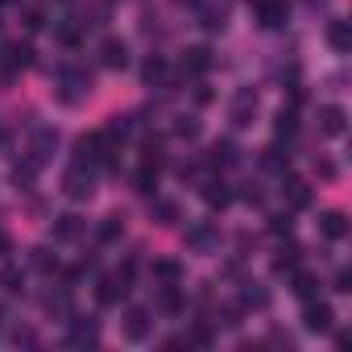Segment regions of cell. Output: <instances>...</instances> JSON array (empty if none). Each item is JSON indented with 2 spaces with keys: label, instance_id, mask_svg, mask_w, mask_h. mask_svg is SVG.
Wrapping results in <instances>:
<instances>
[{
  "label": "cell",
  "instance_id": "obj_1",
  "mask_svg": "<svg viewBox=\"0 0 352 352\" xmlns=\"http://www.w3.org/2000/svg\"><path fill=\"white\" fill-rule=\"evenodd\" d=\"M54 96H58V104H79L83 96H91V71L87 67H63Z\"/></svg>",
  "mask_w": 352,
  "mask_h": 352
},
{
  "label": "cell",
  "instance_id": "obj_2",
  "mask_svg": "<svg viewBox=\"0 0 352 352\" xmlns=\"http://www.w3.org/2000/svg\"><path fill=\"white\" fill-rule=\"evenodd\" d=\"M63 195L67 199H79V204L96 195V170H91V162H75L63 174Z\"/></svg>",
  "mask_w": 352,
  "mask_h": 352
},
{
  "label": "cell",
  "instance_id": "obj_3",
  "mask_svg": "<svg viewBox=\"0 0 352 352\" xmlns=\"http://www.w3.org/2000/svg\"><path fill=\"white\" fill-rule=\"evenodd\" d=\"M302 327H307V331H315V336H327V331L336 327V311H331L327 302L311 298V302L302 307Z\"/></svg>",
  "mask_w": 352,
  "mask_h": 352
},
{
  "label": "cell",
  "instance_id": "obj_4",
  "mask_svg": "<svg viewBox=\"0 0 352 352\" xmlns=\"http://www.w3.org/2000/svg\"><path fill=\"white\" fill-rule=\"evenodd\" d=\"M282 199H286V208H290V212L311 208V183H307V179H298V174H282Z\"/></svg>",
  "mask_w": 352,
  "mask_h": 352
},
{
  "label": "cell",
  "instance_id": "obj_5",
  "mask_svg": "<svg viewBox=\"0 0 352 352\" xmlns=\"http://www.w3.org/2000/svg\"><path fill=\"white\" fill-rule=\"evenodd\" d=\"M120 331H124V340L141 344V340L153 331V319H149V311H145V307H129V311H124V319H120Z\"/></svg>",
  "mask_w": 352,
  "mask_h": 352
},
{
  "label": "cell",
  "instance_id": "obj_6",
  "mask_svg": "<svg viewBox=\"0 0 352 352\" xmlns=\"http://www.w3.org/2000/svg\"><path fill=\"white\" fill-rule=\"evenodd\" d=\"M212 50L208 46H191V50H183V58H179V71L187 75V79H199V75H208L212 71Z\"/></svg>",
  "mask_w": 352,
  "mask_h": 352
},
{
  "label": "cell",
  "instance_id": "obj_7",
  "mask_svg": "<svg viewBox=\"0 0 352 352\" xmlns=\"http://www.w3.org/2000/svg\"><path fill=\"white\" fill-rule=\"evenodd\" d=\"M253 112H257V91L253 87H241L236 96H232V124L236 129H245V124H253Z\"/></svg>",
  "mask_w": 352,
  "mask_h": 352
},
{
  "label": "cell",
  "instance_id": "obj_8",
  "mask_svg": "<svg viewBox=\"0 0 352 352\" xmlns=\"http://www.w3.org/2000/svg\"><path fill=\"white\" fill-rule=\"evenodd\" d=\"M100 63H104L108 71H124V67H129V46H124L120 38H104V42H100Z\"/></svg>",
  "mask_w": 352,
  "mask_h": 352
},
{
  "label": "cell",
  "instance_id": "obj_9",
  "mask_svg": "<svg viewBox=\"0 0 352 352\" xmlns=\"http://www.w3.org/2000/svg\"><path fill=\"white\" fill-rule=\"evenodd\" d=\"M124 294H129V282H120L116 274H108V278L96 282V302H100V307H116Z\"/></svg>",
  "mask_w": 352,
  "mask_h": 352
},
{
  "label": "cell",
  "instance_id": "obj_10",
  "mask_svg": "<svg viewBox=\"0 0 352 352\" xmlns=\"http://www.w3.org/2000/svg\"><path fill=\"white\" fill-rule=\"evenodd\" d=\"M96 340H100V323L75 315V319H71V336H67V344H75V348H91Z\"/></svg>",
  "mask_w": 352,
  "mask_h": 352
},
{
  "label": "cell",
  "instance_id": "obj_11",
  "mask_svg": "<svg viewBox=\"0 0 352 352\" xmlns=\"http://www.w3.org/2000/svg\"><path fill=\"white\" fill-rule=\"evenodd\" d=\"M344 129H348V112H344L340 104L319 108V133H323V137H340Z\"/></svg>",
  "mask_w": 352,
  "mask_h": 352
},
{
  "label": "cell",
  "instance_id": "obj_12",
  "mask_svg": "<svg viewBox=\"0 0 352 352\" xmlns=\"http://www.w3.org/2000/svg\"><path fill=\"white\" fill-rule=\"evenodd\" d=\"M286 0H257V21L265 25V30H278V25H286Z\"/></svg>",
  "mask_w": 352,
  "mask_h": 352
},
{
  "label": "cell",
  "instance_id": "obj_13",
  "mask_svg": "<svg viewBox=\"0 0 352 352\" xmlns=\"http://www.w3.org/2000/svg\"><path fill=\"white\" fill-rule=\"evenodd\" d=\"M141 79H145L149 87H170V63H166L162 54H149L145 67H141Z\"/></svg>",
  "mask_w": 352,
  "mask_h": 352
},
{
  "label": "cell",
  "instance_id": "obj_14",
  "mask_svg": "<svg viewBox=\"0 0 352 352\" xmlns=\"http://www.w3.org/2000/svg\"><path fill=\"white\" fill-rule=\"evenodd\" d=\"M54 145H58V133H54V129H38V133H34V145H30V162H34V166L50 162Z\"/></svg>",
  "mask_w": 352,
  "mask_h": 352
},
{
  "label": "cell",
  "instance_id": "obj_15",
  "mask_svg": "<svg viewBox=\"0 0 352 352\" xmlns=\"http://www.w3.org/2000/svg\"><path fill=\"white\" fill-rule=\"evenodd\" d=\"M204 204H208L212 212H224V208L232 204V187H228L224 179H208V183H204Z\"/></svg>",
  "mask_w": 352,
  "mask_h": 352
},
{
  "label": "cell",
  "instance_id": "obj_16",
  "mask_svg": "<svg viewBox=\"0 0 352 352\" xmlns=\"http://www.w3.org/2000/svg\"><path fill=\"white\" fill-rule=\"evenodd\" d=\"M187 245H191L195 253H212V249L220 245V228H216V224H199V228L187 232Z\"/></svg>",
  "mask_w": 352,
  "mask_h": 352
},
{
  "label": "cell",
  "instance_id": "obj_17",
  "mask_svg": "<svg viewBox=\"0 0 352 352\" xmlns=\"http://www.w3.org/2000/svg\"><path fill=\"white\" fill-rule=\"evenodd\" d=\"M149 274H153V282H157V286H174V282H183V265L174 261V257H157V261L149 265Z\"/></svg>",
  "mask_w": 352,
  "mask_h": 352
},
{
  "label": "cell",
  "instance_id": "obj_18",
  "mask_svg": "<svg viewBox=\"0 0 352 352\" xmlns=\"http://www.w3.org/2000/svg\"><path fill=\"white\" fill-rule=\"evenodd\" d=\"M236 162H241V153H236L232 141H216V145L208 149V166H216V170H228V166H236Z\"/></svg>",
  "mask_w": 352,
  "mask_h": 352
},
{
  "label": "cell",
  "instance_id": "obj_19",
  "mask_svg": "<svg viewBox=\"0 0 352 352\" xmlns=\"http://www.w3.org/2000/svg\"><path fill=\"white\" fill-rule=\"evenodd\" d=\"M319 232H323L327 241H344V236H348V216H344V212H323V216H319Z\"/></svg>",
  "mask_w": 352,
  "mask_h": 352
},
{
  "label": "cell",
  "instance_id": "obj_20",
  "mask_svg": "<svg viewBox=\"0 0 352 352\" xmlns=\"http://www.w3.org/2000/svg\"><path fill=\"white\" fill-rule=\"evenodd\" d=\"M290 290H294L302 302H311V298H319V278H315L311 270H294V278H290Z\"/></svg>",
  "mask_w": 352,
  "mask_h": 352
},
{
  "label": "cell",
  "instance_id": "obj_21",
  "mask_svg": "<svg viewBox=\"0 0 352 352\" xmlns=\"http://www.w3.org/2000/svg\"><path fill=\"white\" fill-rule=\"evenodd\" d=\"M157 170H162L157 162H145V166L133 174V191H137V195H153V191H157Z\"/></svg>",
  "mask_w": 352,
  "mask_h": 352
},
{
  "label": "cell",
  "instance_id": "obj_22",
  "mask_svg": "<svg viewBox=\"0 0 352 352\" xmlns=\"http://www.w3.org/2000/svg\"><path fill=\"white\" fill-rule=\"evenodd\" d=\"M87 232V220H79V216H58L54 220V236L58 241H79Z\"/></svg>",
  "mask_w": 352,
  "mask_h": 352
},
{
  "label": "cell",
  "instance_id": "obj_23",
  "mask_svg": "<svg viewBox=\"0 0 352 352\" xmlns=\"http://www.w3.org/2000/svg\"><path fill=\"white\" fill-rule=\"evenodd\" d=\"M327 42H331L336 54H348V50H352V30H348V21H331V25H327Z\"/></svg>",
  "mask_w": 352,
  "mask_h": 352
},
{
  "label": "cell",
  "instance_id": "obj_24",
  "mask_svg": "<svg viewBox=\"0 0 352 352\" xmlns=\"http://www.w3.org/2000/svg\"><path fill=\"white\" fill-rule=\"evenodd\" d=\"M298 261H302V249L290 241L286 249H278V257H274V274H294V270H298Z\"/></svg>",
  "mask_w": 352,
  "mask_h": 352
},
{
  "label": "cell",
  "instance_id": "obj_25",
  "mask_svg": "<svg viewBox=\"0 0 352 352\" xmlns=\"http://www.w3.org/2000/svg\"><path fill=\"white\" fill-rule=\"evenodd\" d=\"M153 220L162 228H174V224L183 220V212H179V204H174V199H153Z\"/></svg>",
  "mask_w": 352,
  "mask_h": 352
},
{
  "label": "cell",
  "instance_id": "obj_26",
  "mask_svg": "<svg viewBox=\"0 0 352 352\" xmlns=\"http://www.w3.org/2000/svg\"><path fill=\"white\" fill-rule=\"evenodd\" d=\"M157 311H162V315H179V311H183V294H179V282H174V286H162V290H157Z\"/></svg>",
  "mask_w": 352,
  "mask_h": 352
},
{
  "label": "cell",
  "instance_id": "obj_27",
  "mask_svg": "<svg viewBox=\"0 0 352 352\" xmlns=\"http://www.w3.org/2000/svg\"><path fill=\"white\" fill-rule=\"evenodd\" d=\"M199 25H204L208 34H220V30L228 25V13L216 9V5H208V9H199Z\"/></svg>",
  "mask_w": 352,
  "mask_h": 352
},
{
  "label": "cell",
  "instance_id": "obj_28",
  "mask_svg": "<svg viewBox=\"0 0 352 352\" xmlns=\"http://www.w3.org/2000/svg\"><path fill=\"white\" fill-rule=\"evenodd\" d=\"M21 286H25V274H21L17 265H5V270H0V290H5V294H21Z\"/></svg>",
  "mask_w": 352,
  "mask_h": 352
},
{
  "label": "cell",
  "instance_id": "obj_29",
  "mask_svg": "<svg viewBox=\"0 0 352 352\" xmlns=\"http://www.w3.org/2000/svg\"><path fill=\"white\" fill-rule=\"evenodd\" d=\"M274 133H278V141H286V137H294V133H298V116H294V108H282V112H278Z\"/></svg>",
  "mask_w": 352,
  "mask_h": 352
},
{
  "label": "cell",
  "instance_id": "obj_30",
  "mask_svg": "<svg viewBox=\"0 0 352 352\" xmlns=\"http://www.w3.org/2000/svg\"><path fill=\"white\" fill-rule=\"evenodd\" d=\"M34 174H38V166L25 157L21 166H13V187H17V191H30V187H34Z\"/></svg>",
  "mask_w": 352,
  "mask_h": 352
},
{
  "label": "cell",
  "instance_id": "obj_31",
  "mask_svg": "<svg viewBox=\"0 0 352 352\" xmlns=\"http://www.w3.org/2000/svg\"><path fill=\"white\" fill-rule=\"evenodd\" d=\"M120 232H124V220H120V216H108L96 236H100V245H112V241H120Z\"/></svg>",
  "mask_w": 352,
  "mask_h": 352
},
{
  "label": "cell",
  "instance_id": "obj_32",
  "mask_svg": "<svg viewBox=\"0 0 352 352\" xmlns=\"http://www.w3.org/2000/svg\"><path fill=\"white\" fill-rule=\"evenodd\" d=\"M104 133H108L112 141H116V137H129V133H133V116H108Z\"/></svg>",
  "mask_w": 352,
  "mask_h": 352
},
{
  "label": "cell",
  "instance_id": "obj_33",
  "mask_svg": "<svg viewBox=\"0 0 352 352\" xmlns=\"http://www.w3.org/2000/svg\"><path fill=\"white\" fill-rule=\"evenodd\" d=\"M265 302H270V294H265L257 282H249V286L241 290V307H265Z\"/></svg>",
  "mask_w": 352,
  "mask_h": 352
},
{
  "label": "cell",
  "instance_id": "obj_34",
  "mask_svg": "<svg viewBox=\"0 0 352 352\" xmlns=\"http://www.w3.org/2000/svg\"><path fill=\"white\" fill-rule=\"evenodd\" d=\"M21 21H25V30H30V34H38V30L46 25V9H42V5H30Z\"/></svg>",
  "mask_w": 352,
  "mask_h": 352
},
{
  "label": "cell",
  "instance_id": "obj_35",
  "mask_svg": "<svg viewBox=\"0 0 352 352\" xmlns=\"http://www.w3.org/2000/svg\"><path fill=\"white\" fill-rule=\"evenodd\" d=\"M261 166H265V170H282V174H286V153H282L278 145H270V149L261 153Z\"/></svg>",
  "mask_w": 352,
  "mask_h": 352
},
{
  "label": "cell",
  "instance_id": "obj_36",
  "mask_svg": "<svg viewBox=\"0 0 352 352\" xmlns=\"http://www.w3.org/2000/svg\"><path fill=\"white\" fill-rule=\"evenodd\" d=\"M290 228H294L290 212H278V216H270V232H274V236H290Z\"/></svg>",
  "mask_w": 352,
  "mask_h": 352
},
{
  "label": "cell",
  "instance_id": "obj_37",
  "mask_svg": "<svg viewBox=\"0 0 352 352\" xmlns=\"http://www.w3.org/2000/svg\"><path fill=\"white\" fill-rule=\"evenodd\" d=\"M187 344H199V348H208V344H212V327H208V323H195V327L187 331Z\"/></svg>",
  "mask_w": 352,
  "mask_h": 352
},
{
  "label": "cell",
  "instance_id": "obj_38",
  "mask_svg": "<svg viewBox=\"0 0 352 352\" xmlns=\"http://www.w3.org/2000/svg\"><path fill=\"white\" fill-rule=\"evenodd\" d=\"M34 265H38L42 274H58V261H54L46 249H34Z\"/></svg>",
  "mask_w": 352,
  "mask_h": 352
},
{
  "label": "cell",
  "instance_id": "obj_39",
  "mask_svg": "<svg viewBox=\"0 0 352 352\" xmlns=\"http://www.w3.org/2000/svg\"><path fill=\"white\" fill-rule=\"evenodd\" d=\"M174 133H179V137H195V133H199V120H195V116H179Z\"/></svg>",
  "mask_w": 352,
  "mask_h": 352
},
{
  "label": "cell",
  "instance_id": "obj_40",
  "mask_svg": "<svg viewBox=\"0 0 352 352\" xmlns=\"http://www.w3.org/2000/svg\"><path fill=\"white\" fill-rule=\"evenodd\" d=\"M241 315H245V307L241 302H228L224 307V327H241Z\"/></svg>",
  "mask_w": 352,
  "mask_h": 352
},
{
  "label": "cell",
  "instance_id": "obj_41",
  "mask_svg": "<svg viewBox=\"0 0 352 352\" xmlns=\"http://www.w3.org/2000/svg\"><path fill=\"white\" fill-rule=\"evenodd\" d=\"M315 174H319V179H336V162H327V157H315Z\"/></svg>",
  "mask_w": 352,
  "mask_h": 352
},
{
  "label": "cell",
  "instance_id": "obj_42",
  "mask_svg": "<svg viewBox=\"0 0 352 352\" xmlns=\"http://www.w3.org/2000/svg\"><path fill=\"white\" fill-rule=\"evenodd\" d=\"M336 290H340V294L352 290V270H340V274H336Z\"/></svg>",
  "mask_w": 352,
  "mask_h": 352
},
{
  "label": "cell",
  "instance_id": "obj_43",
  "mask_svg": "<svg viewBox=\"0 0 352 352\" xmlns=\"http://www.w3.org/2000/svg\"><path fill=\"white\" fill-rule=\"evenodd\" d=\"M13 344H38V336H34L30 327H17V331H13Z\"/></svg>",
  "mask_w": 352,
  "mask_h": 352
},
{
  "label": "cell",
  "instance_id": "obj_44",
  "mask_svg": "<svg viewBox=\"0 0 352 352\" xmlns=\"http://www.w3.org/2000/svg\"><path fill=\"white\" fill-rule=\"evenodd\" d=\"M9 253H13V236L0 228V257H9Z\"/></svg>",
  "mask_w": 352,
  "mask_h": 352
},
{
  "label": "cell",
  "instance_id": "obj_45",
  "mask_svg": "<svg viewBox=\"0 0 352 352\" xmlns=\"http://www.w3.org/2000/svg\"><path fill=\"white\" fill-rule=\"evenodd\" d=\"M195 104H212V87L199 83V87H195Z\"/></svg>",
  "mask_w": 352,
  "mask_h": 352
},
{
  "label": "cell",
  "instance_id": "obj_46",
  "mask_svg": "<svg viewBox=\"0 0 352 352\" xmlns=\"http://www.w3.org/2000/svg\"><path fill=\"white\" fill-rule=\"evenodd\" d=\"M9 145H13V133H9V129H0V153H9Z\"/></svg>",
  "mask_w": 352,
  "mask_h": 352
},
{
  "label": "cell",
  "instance_id": "obj_47",
  "mask_svg": "<svg viewBox=\"0 0 352 352\" xmlns=\"http://www.w3.org/2000/svg\"><path fill=\"white\" fill-rule=\"evenodd\" d=\"M348 344H352V336H348V331H336V348H340V352H344V348H348Z\"/></svg>",
  "mask_w": 352,
  "mask_h": 352
},
{
  "label": "cell",
  "instance_id": "obj_48",
  "mask_svg": "<svg viewBox=\"0 0 352 352\" xmlns=\"http://www.w3.org/2000/svg\"><path fill=\"white\" fill-rule=\"evenodd\" d=\"M0 323H5V307H0Z\"/></svg>",
  "mask_w": 352,
  "mask_h": 352
},
{
  "label": "cell",
  "instance_id": "obj_49",
  "mask_svg": "<svg viewBox=\"0 0 352 352\" xmlns=\"http://www.w3.org/2000/svg\"><path fill=\"white\" fill-rule=\"evenodd\" d=\"M179 5H195V0H179Z\"/></svg>",
  "mask_w": 352,
  "mask_h": 352
},
{
  "label": "cell",
  "instance_id": "obj_50",
  "mask_svg": "<svg viewBox=\"0 0 352 352\" xmlns=\"http://www.w3.org/2000/svg\"><path fill=\"white\" fill-rule=\"evenodd\" d=\"M0 5H13V0H0Z\"/></svg>",
  "mask_w": 352,
  "mask_h": 352
}]
</instances>
